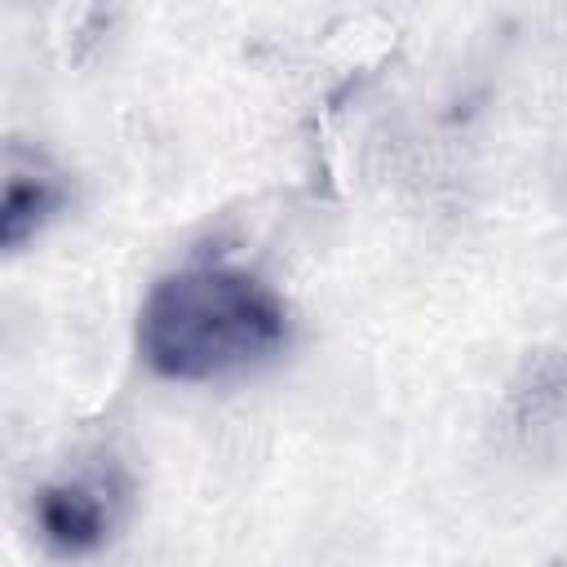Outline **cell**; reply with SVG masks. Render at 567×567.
I'll return each instance as SVG.
<instances>
[{
  "label": "cell",
  "mask_w": 567,
  "mask_h": 567,
  "mask_svg": "<svg viewBox=\"0 0 567 567\" xmlns=\"http://www.w3.org/2000/svg\"><path fill=\"white\" fill-rule=\"evenodd\" d=\"M66 199L62 173L22 146H9L4 155V204H0V244L22 248Z\"/></svg>",
  "instance_id": "3957f363"
},
{
  "label": "cell",
  "mask_w": 567,
  "mask_h": 567,
  "mask_svg": "<svg viewBox=\"0 0 567 567\" xmlns=\"http://www.w3.org/2000/svg\"><path fill=\"white\" fill-rule=\"evenodd\" d=\"M40 536L58 554H89L111 532V492L93 478H62L35 496Z\"/></svg>",
  "instance_id": "7a4b0ae2"
},
{
  "label": "cell",
  "mask_w": 567,
  "mask_h": 567,
  "mask_svg": "<svg viewBox=\"0 0 567 567\" xmlns=\"http://www.w3.org/2000/svg\"><path fill=\"white\" fill-rule=\"evenodd\" d=\"M288 337L279 297L248 270L190 266L159 279L137 315L142 359L173 381H213L270 359Z\"/></svg>",
  "instance_id": "6da1fadb"
}]
</instances>
